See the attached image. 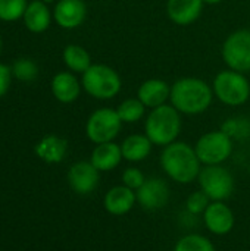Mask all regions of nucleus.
<instances>
[{
    "label": "nucleus",
    "mask_w": 250,
    "mask_h": 251,
    "mask_svg": "<svg viewBox=\"0 0 250 251\" xmlns=\"http://www.w3.org/2000/svg\"><path fill=\"white\" fill-rule=\"evenodd\" d=\"M200 160L196 150L183 141L168 144L161 153V166L164 172L178 184H190L200 174Z\"/></svg>",
    "instance_id": "nucleus-2"
},
{
    "label": "nucleus",
    "mask_w": 250,
    "mask_h": 251,
    "mask_svg": "<svg viewBox=\"0 0 250 251\" xmlns=\"http://www.w3.org/2000/svg\"><path fill=\"white\" fill-rule=\"evenodd\" d=\"M63 62L71 71L81 72V74H84L91 66V59L88 51L77 44L66 46V49L63 50Z\"/></svg>",
    "instance_id": "nucleus-22"
},
{
    "label": "nucleus",
    "mask_w": 250,
    "mask_h": 251,
    "mask_svg": "<svg viewBox=\"0 0 250 251\" xmlns=\"http://www.w3.org/2000/svg\"><path fill=\"white\" fill-rule=\"evenodd\" d=\"M194 150L202 165H221L233 153V138L222 129L206 132L197 140Z\"/></svg>",
    "instance_id": "nucleus-6"
},
{
    "label": "nucleus",
    "mask_w": 250,
    "mask_h": 251,
    "mask_svg": "<svg viewBox=\"0 0 250 251\" xmlns=\"http://www.w3.org/2000/svg\"><path fill=\"white\" fill-rule=\"evenodd\" d=\"M171 96V87L159 78L146 79L137 90V99L150 109L167 104V100Z\"/></svg>",
    "instance_id": "nucleus-16"
},
{
    "label": "nucleus",
    "mask_w": 250,
    "mask_h": 251,
    "mask_svg": "<svg viewBox=\"0 0 250 251\" xmlns=\"http://www.w3.org/2000/svg\"><path fill=\"white\" fill-rule=\"evenodd\" d=\"M10 84V71L7 66L0 63V97L7 91Z\"/></svg>",
    "instance_id": "nucleus-30"
},
{
    "label": "nucleus",
    "mask_w": 250,
    "mask_h": 251,
    "mask_svg": "<svg viewBox=\"0 0 250 251\" xmlns=\"http://www.w3.org/2000/svg\"><path fill=\"white\" fill-rule=\"evenodd\" d=\"M0 47H1V41H0Z\"/></svg>",
    "instance_id": "nucleus-33"
},
{
    "label": "nucleus",
    "mask_w": 250,
    "mask_h": 251,
    "mask_svg": "<svg viewBox=\"0 0 250 251\" xmlns=\"http://www.w3.org/2000/svg\"><path fill=\"white\" fill-rule=\"evenodd\" d=\"M27 10L25 0H0V19L16 21Z\"/></svg>",
    "instance_id": "nucleus-25"
},
{
    "label": "nucleus",
    "mask_w": 250,
    "mask_h": 251,
    "mask_svg": "<svg viewBox=\"0 0 250 251\" xmlns=\"http://www.w3.org/2000/svg\"><path fill=\"white\" fill-rule=\"evenodd\" d=\"M153 143L144 134H133L127 137L121 144L122 157L128 162H141L152 151Z\"/></svg>",
    "instance_id": "nucleus-20"
},
{
    "label": "nucleus",
    "mask_w": 250,
    "mask_h": 251,
    "mask_svg": "<svg viewBox=\"0 0 250 251\" xmlns=\"http://www.w3.org/2000/svg\"><path fill=\"white\" fill-rule=\"evenodd\" d=\"M52 93L60 103H72L78 99L81 85L71 72H59L52 81Z\"/></svg>",
    "instance_id": "nucleus-18"
},
{
    "label": "nucleus",
    "mask_w": 250,
    "mask_h": 251,
    "mask_svg": "<svg viewBox=\"0 0 250 251\" xmlns=\"http://www.w3.org/2000/svg\"><path fill=\"white\" fill-rule=\"evenodd\" d=\"M214 99L212 87L194 76L177 79L171 87V104L184 115H199L209 109Z\"/></svg>",
    "instance_id": "nucleus-1"
},
{
    "label": "nucleus",
    "mask_w": 250,
    "mask_h": 251,
    "mask_svg": "<svg viewBox=\"0 0 250 251\" xmlns=\"http://www.w3.org/2000/svg\"><path fill=\"white\" fill-rule=\"evenodd\" d=\"M99 171L91 162H77L68 171L69 187L81 196L93 193L99 185Z\"/></svg>",
    "instance_id": "nucleus-11"
},
{
    "label": "nucleus",
    "mask_w": 250,
    "mask_h": 251,
    "mask_svg": "<svg viewBox=\"0 0 250 251\" xmlns=\"http://www.w3.org/2000/svg\"><path fill=\"white\" fill-rule=\"evenodd\" d=\"M221 129L231 138L243 140L250 135V122L243 118H233L224 122Z\"/></svg>",
    "instance_id": "nucleus-26"
},
{
    "label": "nucleus",
    "mask_w": 250,
    "mask_h": 251,
    "mask_svg": "<svg viewBox=\"0 0 250 251\" xmlns=\"http://www.w3.org/2000/svg\"><path fill=\"white\" fill-rule=\"evenodd\" d=\"M25 25L32 32H43L50 25V10L41 0H34L24 13Z\"/></svg>",
    "instance_id": "nucleus-21"
},
{
    "label": "nucleus",
    "mask_w": 250,
    "mask_h": 251,
    "mask_svg": "<svg viewBox=\"0 0 250 251\" xmlns=\"http://www.w3.org/2000/svg\"><path fill=\"white\" fill-rule=\"evenodd\" d=\"M203 4V0H167V15L174 24L187 26L199 19Z\"/></svg>",
    "instance_id": "nucleus-13"
},
{
    "label": "nucleus",
    "mask_w": 250,
    "mask_h": 251,
    "mask_svg": "<svg viewBox=\"0 0 250 251\" xmlns=\"http://www.w3.org/2000/svg\"><path fill=\"white\" fill-rule=\"evenodd\" d=\"M137 203L146 210H159L169 200V187L161 178H149L136 191Z\"/></svg>",
    "instance_id": "nucleus-10"
},
{
    "label": "nucleus",
    "mask_w": 250,
    "mask_h": 251,
    "mask_svg": "<svg viewBox=\"0 0 250 251\" xmlns=\"http://www.w3.org/2000/svg\"><path fill=\"white\" fill-rule=\"evenodd\" d=\"M222 59L228 69L237 72L250 71V29L231 32L222 44Z\"/></svg>",
    "instance_id": "nucleus-9"
},
{
    "label": "nucleus",
    "mask_w": 250,
    "mask_h": 251,
    "mask_svg": "<svg viewBox=\"0 0 250 251\" xmlns=\"http://www.w3.org/2000/svg\"><path fill=\"white\" fill-rule=\"evenodd\" d=\"M87 15V6L84 0H59L55 7L56 22L66 29L80 26Z\"/></svg>",
    "instance_id": "nucleus-14"
},
{
    "label": "nucleus",
    "mask_w": 250,
    "mask_h": 251,
    "mask_svg": "<svg viewBox=\"0 0 250 251\" xmlns=\"http://www.w3.org/2000/svg\"><path fill=\"white\" fill-rule=\"evenodd\" d=\"M174 251H217L214 243L199 234H189L180 238L174 247Z\"/></svg>",
    "instance_id": "nucleus-24"
},
{
    "label": "nucleus",
    "mask_w": 250,
    "mask_h": 251,
    "mask_svg": "<svg viewBox=\"0 0 250 251\" xmlns=\"http://www.w3.org/2000/svg\"><path fill=\"white\" fill-rule=\"evenodd\" d=\"M222 0H203V3H206V4H218Z\"/></svg>",
    "instance_id": "nucleus-31"
},
{
    "label": "nucleus",
    "mask_w": 250,
    "mask_h": 251,
    "mask_svg": "<svg viewBox=\"0 0 250 251\" xmlns=\"http://www.w3.org/2000/svg\"><path fill=\"white\" fill-rule=\"evenodd\" d=\"M136 201H137L136 191L122 184L111 188L106 193L103 199V206L108 213L113 216H122L127 215L134 207Z\"/></svg>",
    "instance_id": "nucleus-15"
},
{
    "label": "nucleus",
    "mask_w": 250,
    "mask_h": 251,
    "mask_svg": "<svg viewBox=\"0 0 250 251\" xmlns=\"http://www.w3.org/2000/svg\"><path fill=\"white\" fill-rule=\"evenodd\" d=\"M84 90L97 100H111L116 97L122 88L119 74L103 63L91 65L83 74Z\"/></svg>",
    "instance_id": "nucleus-4"
},
{
    "label": "nucleus",
    "mask_w": 250,
    "mask_h": 251,
    "mask_svg": "<svg viewBox=\"0 0 250 251\" xmlns=\"http://www.w3.org/2000/svg\"><path fill=\"white\" fill-rule=\"evenodd\" d=\"M144 132L155 146L167 147L174 143L181 132L180 112L172 104H162L152 109L144 124Z\"/></svg>",
    "instance_id": "nucleus-3"
},
{
    "label": "nucleus",
    "mask_w": 250,
    "mask_h": 251,
    "mask_svg": "<svg viewBox=\"0 0 250 251\" xmlns=\"http://www.w3.org/2000/svg\"><path fill=\"white\" fill-rule=\"evenodd\" d=\"M200 190L212 201H224L234 191V178L228 169L221 165H209L200 169L197 176Z\"/></svg>",
    "instance_id": "nucleus-7"
},
{
    "label": "nucleus",
    "mask_w": 250,
    "mask_h": 251,
    "mask_svg": "<svg viewBox=\"0 0 250 251\" xmlns=\"http://www.w3.org/2000/svg\"><path fill=\"white\" fill-rule=\"evenodd\" d=\"M122 121L119 119L116 110L109 107H102L94 110L85 125V134L88 140L94 144H103L113 141L121 132Z\"/></svg>",
    "instance_id": "nucleus-8"
},
{
    "label": "nucleus",
    "mask_w": 250,
    "mask_h": 251,
    "mask_svg": "<svg viewBox=\"0 0 250 251\" xmlns=\"http://www.w3.org/2000/svg\"><path fill=\"white\" fill-rule=\"evenodd\" d=\"M12 72L13 75L21 79V81H25V82H29V81H34L37 78V74H38V68L37 65L29 60V59H19L13 63V68H12Z\"/></svg>",
    "instance_id": "nucleus-27"
},
{
    "label": "nucleus",
    "mask_w": 250,
    "mask_h": 251,
    "mask_svg": "<svg viewBox=\"0 0 250 251\" xmlns=\"http://www.w3.org/2000/svg\"><path fill=\"white\" fill-rule=\"evenodd\" d=\"M44 1H52V0H44Z\"/></svg>",
    "instance_id": "nucleus-32"
},
{
    "label": "nucleus",
    "mask_w": 250,
    "mask_h": 251,
    "mask_svg": "<svg viewBox=\"0 0 250 251\" xmlns=\"http://www.w3.org/2000/svg\"><path fill=\"white\" fill-rule=\"evenodd\" d=\"M215 97L227 106H242L250 97V84L248 78L237 71H221L212 85Z\"/></svg>",
    "instance_id": "nucleus-5"
},
{
    "label": "nucleus",
    "mask_w": 250,
    "mask_h": 251,
    "mask_svg": "<svg viewBox=\"0 0 250 251\" xmlns=\"http://www.w3.org/2000/svg\"><path fill=\"white\" fill-rule=\"evenodd\" d=\"M122 151L121 146H118L113 141L96 144V149L91 153L90 162L99 172H109L113 171L122 160Z\"/></svg>",
    "instance_id": "nucleus-17"
},
{
    "label": "nucleus",
    "mask_w": 250,
    "mask_h": 251,
    "mask_svg": "<svg viewBox=\"0 0 250 251\" xmlns=\"http://www.w3.org/2000/svg\"><path fill=\"white\" fill-rule=\"evenodd\" d=\"M203 222L214 235H227L236 224L233 210L222 201H211L203 213Z\"/></svg>",
    "instance_id": "nucleus-12"
},
{
    "label": "nucleus",
    "mask_w": 250,
    "mask_h": 251,
    "mask_svg": "<svg viewBox=\"0 0 250 251\" xmlns=\"http://www.w3.org/2000/svg\"><path fill=\"white\" fill-rule=\"evenodd\" d=\"M211 204V199L200 190V191H194L193 194H190V197L186 201V207L192 215H200L205 213V210L208 209V206Z\"/></svg>",
    "instance_id": "nucleus-28"
},
{
    "label": "nucleus",
    "mask_w": 250,
    "mask_h": 251,
    "mask_svg": "<svg viewBox=\"0 0 250 251\" xmlns=\"http://www.w3.org/2000/svg\"><path fill=\"white\" fill-rule=\"evenodd\" d=\"M144 110H146V106L139 99H127L116 107V113L119 119L125 124L139 122L143 118Z\"/></svg>",
    "instance_id": "nucleus-23"
},
{
    "label": "nucleus",
    "mask_w": 250,
    "mask_h": 251,
    "mask_svg": "<svg viewBox=\"0 0 250 251\" xmlns=\"http://www.w3.org/2000/svg\"><path fill=\"white\" fill-rule=\"evenodd\" d=\"M68 150L66 140L57 135H47L35 146V154L46 163H59Z\"/></svg>",
    "instance_id": "nucleus-19"
},
{
    "label": "nucleus",
    "mask_w": 250,
    "mask_h": 251,
    "mask_svg": "<svg viewBox=\"0 0 250 251\" xmlns=\"http://www.w3.org/2000/svg\"><path fill=\"white\" fill-rule=\"evenodd\" d=\"M146 178L143 175V172L137 168H127L122 174V182L125 187L137 191L143 184H144Z\"/></svg>",
    "instance_id": "nucleus-29"
}]
</instances>
